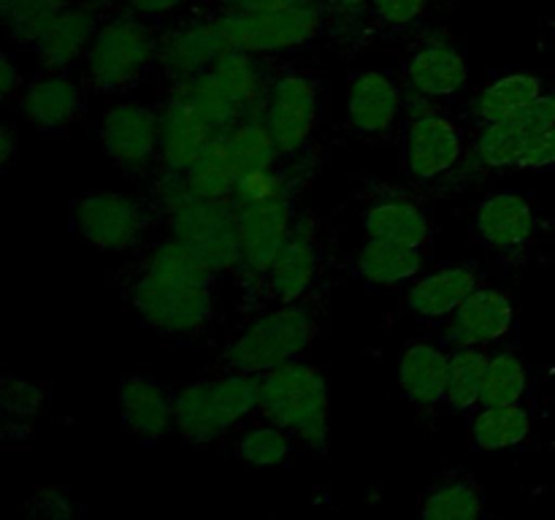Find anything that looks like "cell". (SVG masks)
I'll use <instances>...</instances> for the list:
<instances>
[{"mask_svg":"<svg viewBox=\"0 0 555 520\" xmlns=\"http://www.w3.org/2000/svg\"><path fill=\"white\" fill-rule=\"evenodd\" d=\"M450 355L428 341H412L399 358V388L412 404L434 406L448 395Z\"/></svg>","mask_w":555,"mask_h":520,"instance_id":"ffe728a7","label":"cell"},{"mask_svg":"<svg viewBox=\"0 0 555 520\" xmlns=\"http://www.w3.org/2000/svg\"><path fill=\"white\" fill-rule=\"evenodd\" d=\"M98 20L87 5H68L57 20L52 22L41 41L36 43L38 60L49 70H63L74 65L81 54L90 52L98 36Z\"/></svg>","mask_w":555,"mask_h":520,"instance_id":"7402d4cb","label":"cell"},{"mask_svg":"<svg viewBox=\"0 0 555 520\" xmlns=\"http://www.w3.org/2000/svg\"><path fill=\"white\" fill-rule=\"evenodd\" d=\"M101 144L122 171H146L160 157V114L139 103H119L101 119Z\"/></svg>","mask_w":555,"mask_h":520,"instance_id":"9c48e42d","label":"cell"},{"mask_svg":"<svg viewBox=\"0 0 555 520\" xmlns=\"http://www.w3.org/2000/svg\"><path fill=\"white\" fill-rule=\"evenodd\" d=\"M282 198H287L285 177L276 168H260V171L242 173L231 200L236 209H242V206H260Z\"/></svg>","mask_w":555,"mask_h":520,"instance_id":"60d3db41","label":"cell"},{"mask_svg":"<svg viewBox=\"0 0 555 520\" xmlns=\"http://www.w3.org/2000/svg\"><path fill=\"white\" fill-rule=\"evenodd\" d=\"M238 179H242V171H238V162L233 157L225 133H217L204 157L188 171V184L193 195L211 200H231Z\"/></svg>","mask_w":555,"mask_h":520,"instance_id":"83f0119b","label":"cell"},{"mask_svg":"<svg viewBox=\"0 0 555 520\" xmlns=\"http://www.w3.org/2000/svg\"><path fill=\"white\" fill-rule=\"evenodd\" d=\"M171 233L193 244L206 263L220 271L242 265V238H238V211L233 200H211L190 195L182 204L166 211Z\"/></svg>","mask_w":555,"mask_h":520,"instance_id":"8992f818","label":"cell"},{"mask_svg":"<svg viewBox=\"0 0 555 520\" xmlns=\"http://www.w3.org/2000/svg\"><path fill=\"white\" fill-rule=\"evenodd\" d=\"M22 87V76L16 70V63L11 60V54L0 57V95L11 98Z\"/></svg>","mask_w":555,"mask_h":520,"instance_id":"bcb514c9","label":"cell"},{"mask_svg":"<svg viewBox=\"0 0 555 520\" xmlns=\"http://www.w3.org/2000/svg\"><path fill=\"white\" fill-rule=\"evenodd\" d=\"M515 309L507 292L477 287L448 317L444 336L455 347H482L499 341L513 328Z\"/></svg>","mask_w":555,"mask_h":520,"instance_id":"5bb4252c","label":"cell"},{"mask_svg":"<svg viewBox=\"0 0 555 520\" xmlns=\"http://www.w3.org/2000/svg\"><path fill=\"white\" fill-rule=\"evenodd\" d=\"M318 233H314V222L298 220L293 225L291 238L276 255L274 265L266 274V285L274 301L280 303H298L309 292V287L318 280Z\"/></svg>","mask_w":555,"mask_h":520,"instance_id":"2e32d148","label":"cell"},{"mask_svg":"<svg viewBox=\"0 0 555 520\" xmlns=\"http://www.w3.org/2000/svg\"><path fill=\"white\" fill-rule=\"evenodd\" d=\"M228 49L231 43L222 36L217 20L177 27L157 47V65L171 76L173 84H179V81H188L209 70Z\"/></svg>","mask_w":555,"mask_h":520,"instance_id":"9a60e30c","label":"cell"},{"mask_svg":"<svg viewBox=\"0 0 555 520\" xmlns=\"http://www.w3.org/2000/svg\"><path fill=\"white\" fill-rule=\"evenodd\" d=\"M318 84L304 74H285L266 95V125L280 155H296L318 125Z\"/></svg>","mask_w":555,"mask_h":520,"instance_id":"30bf717a","label":"cell"},{"mask_svg":"<svg viewBox=\"0 0 555 520\" xmlns=\"http://www.w3.org/2000/svg\"><path fill=\"white\" fill-rule=\"evenodd\" d=\"M128 3L133 5L139 14L157 16V14H168V11H173L182 0H128Z\"/></svg>","mask_w":555,"mask_h":520,"instance_id":"7dc6e473","label":"cell"},{"mask_svg":"<svg viewBox=\"0 0 555 520\" xmlns=\"http://www.w3.org/2000/svg\"><path fill=\"white\" fill-rule=\"evenodd\" d=\"M43 406V388L38 382L22 377H3L0 382V410H3V428L27 431L33 417Z\"/></svg>","mask_w":555,"mask_h":520,"instance_id":"f35d334b","label":"cell"},{"mask_svg":"<svg viewBox=\"0 0 555 520\" xmlns=\"http://www.w3.org/2000/svg\"><path fill=\"white\" fill-rule=\"evenodd\" d=\"M304 0H225L228 11H242V14H263V11L291 9Z\"/></svg>","mask_w":555,"mask_h":520,"instance_id":"f6af8a7d","label":"cell"},{"mask_svg":"<svg viewBox=\"0 0 555 520\" xmlns=\"http://www.w3.org/2000/svg\"><path fill=\"white\" fill-rule=\"evenodd\" d=\"M372 11L385 22V25H410L426 11L428 0H369Z\"/></svg>","mask_w":555,"mask_h":520,"instance_id":"ee69618b","label":"cell"},{"mask_svg":"<svg viewBox=\"0 0 555 520\" xmlns=\"http://www.w3.org/2000/svg\"><path fill=\"white\" fill-rule=\"evenodd\" d=\"M401 108V92L383 70H363L352 79L347 95V114L358 133L377 135L393 125Z\"/></svg>","mask_w":555,"mask_h":520,"instance_id":"d6986e66","label":"cell"},{"mask_svg":"<svg viewBox=\"0 0 555 520\" xmlns=\"http://www.w3.org/2000/svg\"><path fill=\"white\" fill-rule=\"evenodd\" d=\"M30 520H76L74 502L60 487H38L36 496L27 504Z\"/></svg>","mask_w":555,"mask_h":520,"instance_id":"b9f144b4","label":"cell"},{"mask_svg":"<svg viewBox=\"0 0 555 520\" xmlns=\"http://www.w3.org/2000/svg\"><path fill=\"white\" fill-rule=\"evenodd\" d=\"M65 9H68V0H0L3 25L16 41L33 43V47L41 41L43 32Z\"/></svg>","mask_w":555,"mask_h":520,"instance_id":"e575fe53","label":"cell"},{"mask_svg":"<svg viewBox=\"0 0 555 520\" xmlns=\"http://www.w3.org/2000/svg\"><path fill=\"white\" fill-rule=\"evenodd\" d=\"M211 70L220 76V81L228 87L233 101L238 103V108H242L244 117H247L249 108L258 106V101L263 98V74H260V68L255 65L253 54L242 52V49H228V52L211 65Z\"/></svg>","mask_w":555,"mask_h":520,"instance_id":"8d00e7d4","label":"cell"},{"mask_svg":"<svg viewBox=\"0 0 555 520\" xmlns=\"http://www.w3.org/2000/svg\"><path fill=\"white\" fill-rule=\"evenodd\" d=\"M144 271L146 274L163 276V280L190 282V285H211V280H215V269L206 263L204 255L193 244L182 242L177 236L152 249L144 263Z\"/></svg>","mask_w":555,"mask_h":520,"instance_id":"1f68e13d","label":"cell"},{"mask_svg":"<svg viewBox=\"0 0 555 520\" xmlns=\"http://www.w3.org/2000/svg\"><path fill=\"white\" fill-rule=\"evenodd\" d=\"M417 520H482V491L469 477H448L426 493Z\"/></svg>","mask_w":555,"mask_h":520,"instance_id":"f546056e","label":"cell"},{"mask_svg":"<svg viewBox=\"0 0 555 520\" xmlns=\"http://www.w3.org/2000/svg\"><path fill=\"white\" fill-rule=\"evenodd\" d=\"M173 92H177V95H182L184 101H188L190 106H193L195 112H198L201 117H204L206 122L217 130V133L233 128V125L244 117V112L238 108V103L233 101V95L228 92V87L222 84L220 76H217L211 68L204 70V74L193 76V79L173 84Z\"/></svg>","mask_w":555,"mask_h":520,"instance_id":"f1b7e54d","label":"cell"},{"mask_svg":"<svg viewBox=\"0 0 555 520\" xmlns=\"http://www.w3.org/2000/svg\"><path fill=\"white\" fill-rule=\"evenodd\" d=\"M74 227L101 252H125L150 227V206L125 193H87L74 206Z\"/></svg>","mask_w":555,"mask_h":520,"instance_id":"ba28073f","label":"cell"},{"mask_svg":"<svg viewBox=\"0 0 555 520\" xmlns=\"http://www.w3.org/2000/svg\"><path fill=\"white\" fill-rule=\"evenodd\" d=\"M222 133H225L228 144H231L238 171L249 173L260 171V168H274L276 157H280V146H276L263 117L247 114V117H242L233 128L222 130Z\"/></svg>","mask_w":555,"mask_h":520,"instance_id":"d6a6232c","label":"cell"},{"mask_svg":"<svg viewBox=\"0 0 555 520\" xmlns=\"http://www.w3.org/2000/svg\"><path fill=\"white\" fill-rule=\"evenodd\" d=\"M464 152L461 128L439 112H426L415 117L406 133V171L415 179H437L455 168Z\"/></svg>","mask_w":555,"mask_h":520,"instance_id":"7c38bea8","label":"cell"},{"mask_svg":"<svg viewBox=\"0 0 555 520\" xmlns=\"http://www.w3.org/2000/svg\"><path fill=\"white\" fill-rule=\"evenodd\" d=\"M363 231L369 233V238L410 244L417 249L431 236V225L421 206L404 198H388L369 206V211L363 214Z\"/></svg>","mask_w":555,"mask_h":520,"instance_id":"d4e9b609","label":"cell"},{"mask_svg":"<svg viewBox=\"0 0 555 520\" xmlns=\"http://www.w3.org/2000/svg\"><path fill=\"white\" fill-rule=\"evenodd\" d=\"M314 330H318V323L307 307L282 303L260 314L238 334V339L228 347L225 363L233 372L266 374L271 368L298 361L312 344Z\"/></svg>","mask_w":555,"mask_h":520,"instance_id":"3957f363","label":"cell"},{"mask_svg":"<svg viewBox=\"0 0 555 520\" xmlns=\"http://www.w3.org/2000/svg\"><path fill=\"white\" fill-rule=\"evenodd\" d=\"M526 366L515 352L502 350L496 355H491L486 368V379H482V406H509L520 404L526 393Z\"/></svg>","mask_w":555,"mask_h":520,"instance_id":"d590c367","label":"cell"},{"mask_svg":"<svg viewBox=\"0 0 555 520\" xmlns=\"http://www.w3.org/2000/svg\"><path fill=\"white\" fill-rule=\"evenodd\" d=\"M491 355L482 347H459L450 355V377H448V401L453 410L469 412L480 404L482 379Z\"/></svg>","mask_w":555,"mask_h":520,"instance_id":"836d02e7","label":"cell"},{"mask_svg":"<svg viewBox=\"0 0 555 520\" xmlns=\"http://www.w3.org/2000/svg\"><path fill=\"white\" fill-rule=\"evenodd\" d=\"M157 47L160 41L144 22L130 16L106 22L87 52V81L98 92L125 90L157 60Z\"/></svg>","mask_w":555,"mask_h":520,"instance_id":"277c9868","label":"cell"},{"mask_svg":"<svg viewBox=\"0 0 555 520\" xmlns=\"http://www.w3.org/2000/svg\"><path fill=\"white\" fill-rule=\"evenodd\" d=\"M526 135L529 133H524L513 119L486 125L480 141H477V160L488 168H515Z\"/></svg>","mask_w":555,"mask_h":520,"instance_id":"ab89813d","label":"cell"},{"mask_svg":"<svg viewBox=\"0 0 555 520\" xmlns=\"http://www.w3.org/2000/svg\"><path fill=\"white\" fill-rule=\"evenodd\" d=\"M119 410H122L125 428L144 442H157L171 428H177L171 390L152 377L133 374V377L122 379Z\"/></svg>","mask_w":555,"mask_h":520,"instance_id":"ac0fdd59","label":"cell"},{"mask_svg":"<svg viewBox=\"0 0 555 520\" xmlns=\"http://www.w3.org/2000/svg\"><path fill=\"white\" fill-rule=\"evenodd\" d=\"M130 303L146 328L166 336H190L206 328L215 309L211 285L163 280L141 271L130 290Z\"/></svg>","mask_w":555,"mask_h":520,"instance_id":"5b68a950","label":"cell"},{"mask_svg":"<svg viewBox=\"0 0 555 520\" xmlns=\"http://www.w3.org/2000/svg\"><path fill=\"white\" fill-rule=\"evenodd\" d=\"M331 3H334L336 9H341V11H356V9H361L366 0H331Z\"/></svg>","mask_w":555,"mask_h":520,"instance_id":"681fc988","label":"cell"},{"mask_svg":"<svg viewBox=\"0 0 555 520\" xmlns=\"http://www.w3.org/2000/svg\"><path fill=\"white\" fill-rule=\"evenodd\" d=\"M410 87L423 98L455 95L469 81V65L461 49L450 43H426L412 54L406 65Z\"/></svg>","mask_w":555,"mask_h":520,"instance_id":"44dd1931","label":"cell"},{"mask_svg":"<svg viewBox=\"0 0 555 520\" xmlns=\"http://www.w3.org/2000/svg\"><path fill=\"white\" fill-rule=\"evenodd\" d=\"M217 130L184 101L182 95L171 92L160 112V162L166 171L188 173L195 162L204 157Z\"/></svg>","mask_w":555,"mask_h":520,"instance_id":"4fadbf2b","label":"cell"},{"mask_svg":"<svg viewBox=\"0 0 555 520\" xmlns=\"http://www.w3.org/2000/svg\"><path fill=\"white\" fill-rule=\"evenodd\" d=\"M421 249L383 238H369L356 255V271L372 285H399L421 274Z\"/></svg>","mask_w":555,"mask_h":520,"instance_id":"484cf974","label":"cell"},{"mask_svg":"<svg viewBox=\"0 0 555 520\" xmlns=\"http://www.w3.org/2000/svg\"><path fill=\"white\" fill-rule=\"evenodd\" d=\"M477 233L496 252H518L534 236V209L515 190L491 193L480 200L475 214Z\"/></svg>","mask_w":555,"mask_h":520,"instance_id":"e0dca14e","label":"cell"},{"mask_svg":"<svg viewBox=\"0 0 555 520\" xmlns=\"http://www.w3.org/2000/svg\"><path fill=\"white\" fill-rule=\"evenodd\" d=\"M258 412V374L233 372L190 382L173 395V422L184 442H217L247 415Z\"/></svg>","mask_w":555,"mask_h":520,"instance_id":"7a4b0ae2","label":"cell"},{"mask_svg":"<svg viewBox=\"0 0 555 520\" xmlns=\"http://www.w3.org/2000/svg\"><path fill=\"white\" fill-rule=\"evenodd\" d=\"M258 412L314 453L328 450L331 399L318 368L293 361L258 374Z\"/></svg>","mask_w":555,"mask_h":520,"instance_id":"6da1fadb","label":"cell"},{"mask_svg":"<svg viewBox=\"0 0 555 520\" xmlns=\"http://www.w3.org/2000/svg\"><path fill=\"white\" fill-rule=\"evenodd\" d=\"M555 166V128L537 130L524 139L520 146L518 166L515 168H531V171H540V168Z\"/></svg>","mask_w":555,"mask_h":520,"instance_id":"7bdbcfd3","label":"cell"},{"mask_svg":"<svg viewBox=\"0 0 555 520\" xmlns=\"http://www.w3.org/2000/svg\"><path fill=\"white\" fill-rule=\"evenodd\" d=\"M291 455V433L274 422L247 428L236 442V458L253 469H276Z\"/></svg>","mask_w":555,"mask_h":520,"instance_id":"74e56055","label":"cell"},{"mask_svg":"<svg viewBox=\"0 0 555 520\" xmlns=\"http://www.w3.org/2000/svg\"><path fill=\"white\" fill-rule=\"evenodd\" d=\"M238 211V238H242V269L266 280L276 255L293 233L291 198L271 200L260 206H242Z\"/></svg>","mask_w":555,"mask_h":520,"instance_id":"8fae6325","label":"cell"},{"mask_svg":"<svg viewBox=\"0 0 555 520\" xmlns=\"http://www.w3.org/2000/svg\"><path fill=\"white\" fill-rule=\"evenodd\" d=\"M81 108V90L70 79L57 74H49L36 79L25 90L22 98V112L27 122L38 130L65 128Z\"/></svg>","mask_w":555,"mask_h":520,"instance_id":"cb8c5ba5","label":"cell"},{"mask_svg":"<svg viewBox=\"0 0 555 520\" xmlns=\"http://www.w3.org/2000/svg\"><path fill=\"white\" fill-rule=\"evenodd\" d=\"M217 25H220L231 49H242L249 54H269L312 41L323 27V11L312 0H304L291 9L263 11V14L228 11V14L217 16Z\"/></svg>","mask_w":555,"mask_h":520,"instance_id":"52a82bcc","label":"cell"},{"mask_svg":"<svg viewBox=\"0 0 555 520\" xmlns=\"http://www.w3.org/2000/svg\"><path fill=\"white\" fill-rule=\"evenodd\" d=\"M477 287H480V276H477L475 269H469V265H448V269L423 276L410 290L406 303L421 317H450Z\"/></svg>","mask_w":555,"mask_h":520,"instance_id":"603a6c76","label":"cell"},{"mask_svg":"<svg viewBox=\"0 0 555 520\" xmlns=\"http://www.w3.org/2000/svg\"><path fill=\"white\" fill-rule=\"evenodd\" d=\"M16 152H20L16 133L5 125V128H0V168H9L16 160Z\"/></svg>","mask_w":555,"mask_h":520,"instance_id":"c3c4849f","label":"cell"},{"mask_svg":"<svg viewBox=\"0 0 555 520\" xmlns=\"http://www.w3.org/2000/svg\"><path fill=\"white\" fill-rule=\"evenodd\" d=\"M542 92V79L537 74H507L502 79L491 81L480 95L475 98V117L482 125H496L504 119H513L524 108H529Z\"/></svg>","mask_w":555,"mask_h":520,"instance_id":"4316f807","label":"cell"},{"mask_svg":"<svg viewBox=\"0 0 555 520\" xmlns=\"http://www.w3.org/2000/svg\"><path fill=\"white\" fill-rule=\"evenodd\" d=\"M531 417L520 404L482 406L472 422V437L482 450H509L529 439Z\"/></svg>","mask_w":555,"mask_h":520,"instance_id":"4dcf8cb0","label":"cell"}]
</instances>
